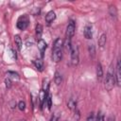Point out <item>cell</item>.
Listing matches in <instances>:
<instances>
[{"mask_svg": "<svg viewBox=\"0 0 121 121\" xmlns=\"http://www.w3.org/2000/svg\"><path fill=\"white\" fill-rule=\"evenodd\" d=\"M20 121H26V120H20Z\"/></svg>", "mask_w": 121, "mask_h": 121, "instance_id": "obj_27", "label": "cell"}, {"mask_svg": "<svg viewBox=\"0 0 121 121\" xmlns=\"http://www.w3.org/2000/svg\"><path fill=\"white\" fill-rule=\"evenodd\" d=\"M18 109L20 111H25V109H26V103H25V101H23V100L19 101V103H18Z\"/></svg>", "mask_w": 121, "mask_h": 121, "instance_id": "obj_22", "label": "cell"}, {"mask_svg": "<svg viewBox=\"0 0 121 121\" xmlns=\"http://www.w3.org/2000/svg\"><path fill=\"white\" fill-rule=\"evenodd\" d=\"M45 104L47 105V108L50 110L51 107H52V99H51V95H47L46 99H45Z\"/></svg>", "mask_w": 121, "mask_h": 121, "instance_id": "obj_20", "label": "cell"}, {"mask_svg": "<svg viewBox=\"0 0 121 121\" xmlns=\"http://www.w3.org/2000/svg\"><path fill=\"white\" fill-rule=\"evenodd\" d=\"M86 121H95V113L92 112H90V114L88 115V117H87V120Z\"/></svg>", "mask_w": 121, "mask_h": 121, "instance_id": "obj_24", "label": "cell"}, {"mask_svg": "<svg viewBox=\"0 0 121 121\" xmlns=\"http://www.w3.org/2000/svg\"><path fill=\"white\" fill-rule=\"evenodd\" d=\"M14 43H15V45H16V47H17V49L20 51L21 49H22V39H21V37L19 36V35H15L14 36Z\"/></svg>", "mask_w": 121, "mask_h": 121, "instance_id": "obj_12", "label": "cell"}, {"mask_svg": "<svg viewBox=\"0 0 121 121\" xmlns=\"http://www.w3.org/2000/svg\"><path fill=\"white\" fill-rule=\"evenodd\" d=\"M88 49H89L90 56H91L92 58H94V57H95V45H94V44H89Z\"/></svg>", "mask_w": 121, "mask_h": 121, "instance_id": "obj_19", "label": "cell"}, {"mask_svg": "<svg viewBox=\"0 0 121 121\" xmlns=\"http://www.w3.org/2000/svg\"><path fill=\"white\" fill-rule=\"evenodd\" d=\"M116 74H115V81H116V84L118 86L121 85V66H120V60H118L117 62H116Z\"/></svg>", "mask_w": 121, "mask_h": 121, "instance_id": "obj_6", "label": "cell"}, {"mask_svg": "<svg viewBox=\"0 0 121 121\" xmlns=\"http://www.w3.org/2000/svg\"><path fill=\"white\" fill-rule=\"evenodd\" d=\"M109 13H110V15H111L112 18L116 19V17H117V9H116L115 6H110V8H109Z\"/></svg>", "mask_w": 121, "mask_h": 121, "instance_id": "obj_14", "label": "cell"}, {"mask_svg": "<svg viewBox=\"0 0 121 121\" xmlns=\"http://www.w3.org/2000/svg\"><path fill=\"white\" fill-rule=\"evenodd\" d=\"M70 52H71V63L72 65L76 66L79 61V51L78 45H72Z\"/></svg>", "mask_w": 121, "mask_h": 121, "instance_id": "obj_5", "label": "cell"}, {"mask_svg": "<svg viewBox=\"0 0 121 121\" xmlns=\"http://www.w3.org/2000/svg\"><path fill=\"white\" fill-rule=\"evenodd\" d=\"M33 63H34L35 67L37 68V70L43 71V60H42L41 59L34 60H33Z\"/></svg>", "mask_w": 121, "mask_h": 121, "instance_id": "obj_11", "label": "cell"}, {"mask_svg": "<svg viewBox=\"0 0 121 121\" xmlns=\"http://www.w3.org/2000/svg\"><path fill=\"white\" fill-rule=\"evenodd\" d=\"M55 19H56V13H55L53 10L48 11V12L46 13V15H45V18H44V20H45V22H46L47 24L52 23Z\"/></svg>", "mask_w": 121, "mask_h": 121, "instance_id": "obj_9", "label": "cell"}, {"mask_svg": "<svg viewBox=\"0 0 121 121\" xmlns=\"http://www.w3.org/2000/svg\"><path fill=\"white\" fill-rule=\"evenodd\" d=\"M35 34H36V38L37 40H41L42 38V34H43V26L41 24H38L36 26V28H35Z\"/></svg>", "mask_w": 121, "mask_h": 121, "instance_id": "obj_10", "label": "cell"}, {"mask_svg": "<svg viewBox=\"0 0 121 121\" xmlns=\"http://www.w3.org/2000/svg\"><path fill=\"white\" fill-rule=\"evenodd\" d=\"M67 107H68L70 110H75V109L77 108V101H76L73 97H71V98L68 100V102H67Z\"/></svg>", "mask_w": 121, "mask_h": 121, "instance_id": "obj_15", "label": "cell"}, {"mask_svg": "<svg viewBox=\"0 0 121 121\" xmlns=\"http://www.w3.org/2000/svg\"><path fill=\"white\" fill-rule=\"evenodd\" d=\"M37 45H38V49L40 50L41 56L43 57V53H44V51H45V49H46V47H47V43H45V41H43V39H41V40L38 41Z\"/></svg>", "mask_w": 121, "mask_h": 121, "instance_id": "obj_8", "label": "cell"}, {"mask_svg": "<svg viewBox=\"0 0 121 121\" xmlns=\"http://www.w3.org/2000/svg\"><path fill=\"white\" fill-rule=\"evenodd\" d=\"M108 121H115V117L114 116H110L108 118Z\"/></svg>", "mask_w": 121, "mask_h": 121, "instance_id": "obj_26", "label": "cell"}, {"mask_svg": "<svg viewBox=\"0 0 121 121\" xmlns=\"http://www.w3.org/2000/svg\"><path fill=\"white\" fill-rule=\"evenodd\" d=\"M96 77L98 79H100L103 77V68L100 62H97L96 64Z\"/></svg>", "mask_w": 121, "mask_h": 121, "instance_id": "obj_13", "label": "cell"}, {"mask_svg": "<svg viewBox=\"0 0 121 121\" xmlns=\"http://www.w3.org/2000/svg\"><path fill=\"white\" fill-rule=\"evenodd\" d=\"M106 40H107L106 34H105V33L101 34V36H100L99 39H98V45H99L100 47H103V46L106 44Z\"/></svg>", "mask_w": 121, "mask_h": 121, "instance_id": "obj_16", "label": "cell"}, {"mask_svg": "<svg viewBox=\"0 0 121 121\" xmlns=\"http://www.w3.org/2000/svg\"><path fill=\"white\" fill-rule=\"evenodd\" d=\"M83 35L86 39L91 40L93 38V30H92V25L87 24L84 26V30H83Z\"/></svg>", "mask_w": 121, "mask_h": 121, "instance_id": "obj_7", "label": "cell"}, {"mask_svg": "<svg viewBox=\"0 0 121 121\" xmlns=\"http://www.w3.org/2000/svg\"><path fill=\"white\" fill-rule=\"evenodd\" d=\"M7 75H8V78H9L10 79H15V80H18L19 79V75L13 71H8L7 72Z\"/></svg>", "mask_w": 121, "mask_h": 121, "instance_id": "obj_18", "label": "cell"}, {"mask_svg": "<svg viewBox=\"0 0 121 121\" xmlns=\"http://www.w3.org/2000/svg\"><path fill=\"white\" fill-rule=\"evenodd\" d=\"M62 45L63 42L60 38L56 39L52 48V59L55 62H59L62 58Z\"/></svg>", "mask_w": 121, "mask_h": 121, "instance_id": "obj_1", "label": "cell"}, {"mask_svg": "<svg viewBox=\"0 0 121 121\" xmlns=\"http://www.w3.org/2000/svg\"><path fill=\"white\" fill-rule=\"evenodd\" d=\"M75 31H76V22L74 20H70L66 27L65 40H71L72 37L75 35Z\"/></svg>", "mask_w": 121, "mask_h": 121, "instance_id": "obj_4", "label": "cell"}, {"mask_svg": "<svg viewBox=\"0 0 121 121\" xmlns=\"http://www.w3.org/2000/svg\"><path fill=\"white\" fill-rule=\"evenodd\" d=\"M59 114H53L52 115V117H51V119H50V121H58L59 120Z\"/></svg>", "mask_w": 121, "mask_h": 121, "instance_id": "obj_25", "label": "cell"}, {"mask_svg": "<svg viewBox=\"0 0 121 121\" xmlns=\"http://www.w3.org/2000/svg\"><path fill=\"white\" fill-rule=\"evenodd\" d=\"M5 85H6V87L9 88V89L11 87V79H10L9 78H5Z\"/></svg>", "mask_w": 121, "mask_h": 121, "instance_id": "obj_23", "label": "cell"}, {"mask_svg": "<svg viewBox=\"0 0 121 121\" xmlns=\"http://www.w3.org/2000/svg\"><path fill=\"white\" fill-rule=\"evenodd\" d=\"M29 25V17L27 14H23L21 15L18 20H17V23H16V26L18 29L20 30H25Z\"/></svg>", "mask_w": 121, "mask_h": 121, "instance_id": "obj_3", "label": "cell"}, {"mask_svg": "<svg viewBox=\"0 0 121 121\" xmlns=\"http://www.w3.org/2000/svg\"><path fill=\"white\" fill-rule=\"evenodd\" d=\"M114 82H115V79H114V73L112 70V66H110V69L107 73V76H106V78L104 81L105 89L107 91L112 90V88L114 87Z\"/></svg>", "mask_w": 121, "mask_h": 121, "instance_id": "obj_2", "label": "cell"}, {"mask_svg": "<svg viewBox=\"0 0 121 121\" xmlns=\"http://www.w3.org/2000/svg\"><path fill=\"white\" fill-rule=\"evenodd\" d=\"M104 119H105L104 113H103L101 111H99V112H97L96 117H95V121H104Z\"/></svg>", "mask_w": 121, "mask_h": 121, "instance_id": "obj_21", "label": "cell"}, {"mask_svg": "<svg viewBox=\"0 0 121 121\" xmlns=\"http://www.w3.org/2000/svg\"><path fill=\"white\" fill-rule=\"evenodd\" d=\"M54 81H55V83H56L57 85H60V84L61 83V81H62V78H61V75H60V74L58 71H56V72H55Z\"/></svg>", "mask_w": 121, "mask_h": 121, "instance_id": "obj_17", "label": "cell"}]
</instances>
